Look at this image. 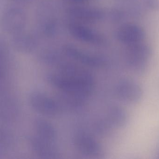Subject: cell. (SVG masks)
<instances>
[{
  "label": "cell",
  "instance_id": "1",
  "mask_svg": "<svg viewBox=\"0 0 159 159\" xmlns=\"http://www.w3.org/2000/svg\"><path fill=\"white\" fill-rule=\"evenodd\" d=\"M47 81L73 103H81L93 92L94 80L88 70L72 64L59 67L57 74H48Z\"/></svg>",
  "mask_w": 159,
  "mask_h": 159
},
{
  "label": "cell",
  "instance_id": "2",
  "mask_svg": "<svg viewBox=\"0 0 159 159\" xmlns=\"http://www.w3.org/2000/svg\"><path fill=\"white\" fill-rule=\"evenodd\" d=\"M27 22L25 12L18 6L6 9L2 17V26L7 34L13 36L25 31Z\"/></svg>",
  "mask_w": 159,
  "mask_h": 159
},
{
  "label": "cell",
  "instance_id": "3",
  "mask_svg": "<svg viewBox=\"0 0 159 159\" xmlns=\"http://www.w3.org/2000/svg\"><path fill=\"white\" fill-rule=\"evenodd\" d=\"M127 64L131 69L142 72L146 68L147 62L151 55L150 47L142 42L127 45Z\"/></svg>",
  "mask_w": 159,
  "mask_h": 159
},
{
  "label": "cell",
  "instance_id": "4",
  "mask_svg": "<svg viewBox=\"0 0 159 159\" xmlns=\"http://www.w3.org/2000/svg\"><path fill=\"white\" fill-rule=\"evenodd\" d=\"M31 107L39 113L48 116L59 114L60 107L59 104L53 98L40 92H33L29 98Z\"/></svg>",
  "mask_w": 159,
  "mask_h": 159
},
{
  "label": "cell",
  "instance_id": "5",
  "mask_svg": "<svg viewBox=\"0 0 159 159\" xmlns=\"http://www.w3.org/2000/svg\"><path fill=\"white\" fill-rule=\"evenodd\" d=\"M68 29L71 37L81 42L101 45L105 42L103 35L83 24L72 22L69 25Z\"/></svg>",
  "mask_w": 159,
  "mask_h": 159
},
{
  "label": "cell",
  "instance_id": "6",
  "mask_svg": "<svg viewBox=\"0 0 159 159\" xmlns=\"http://www.w3.org/2000/svg\"><path fill=\"white\" fill-rule=\"evenodd\" d=\"M116 95L119 99L126 103L138 102L142 96V91L139 84L130 79L120 81L116 86Z\"/></svg>",
  "mask_w": 159,
  "mask_h": 159
},
{
  "label": "cell",
  "instance_id": "7",
  "mask_svg": "<svg viewBox=\"0 0 159 159\" xmlns=\"http://www.w3.org/2000/svg\"><path fill=\"white\" fill-rule=\"evenodd\" d=\"M67 14L77 23H96L104 17V12L100 9L85 6L70 7L68 10Z\"/></svg>",
  "mask_w": 159,
  "mask_h": 159
},
{
  "label": "cell",
  "instance_id": "8",
  "mask_svg": "<svg viewBox=\"0 0 159 159\" xmlns=\"http://www.w3.org/2000/svg\"><path fill=\"white\" fill-rule=\"evenodd\" d=\"M146 37L144 29L135 24L121 26L116 32V38L120 42L126 45L142 42Z\"/></svg>",
  "mask_w": 159,
  "mask_h": 159
},
{
  "label": "cell",
  "instance_id": "9",
  "mask_svg": "<svg viewBox=\"0 0 159 159\" xmlns=\"http://www.w3.org/2000/svg\"><path fill=\"white\" fill-rule=\"evenodd\" d=\"M64 51L69 57L89 66L99 67L106 64L104 57L84 52L73 45H66L64 47Z\"/></svg>",
  "mask_w": 159,
  "mask_h": 159
},
{
  "label": "cell",
  "instance_id": "10",
  "mask_svg": "<svg viewBox=\"0 0 159 159\" xmlns=\"http://www.w3.org/2000/svg\"><path fill=\"white\" fill-rule=\"evenodd\" d=\"M29 144L36 155L43 158H56L59 155L55 143L47 141L36 135L31 136L28 139Z\"/></svg>",
  "mask_w": 159,
  "mask_h": 159
},
{
  "label": "cell",
  "instance_id": "11",
  "mask_svg": "<svg viewBox=\"0 0 159 159\" xmlns=\"http://www.w3.org/2000/svg\"><path fill=\"white\" fill-rule=\"evenodd\" d=\"M75 148L83 154L97 156L102 152L100 144L93 137L84 133L77 134L73 139Z\"/></svg>",
  "mask_w": 159,
  "mask_h": 159
},
{
  "label": "cell",
  "instance_id": "12",
  "mask_svg": "<svg viewBox=\"0 0 159 159\" xmlns=\"http://www.w3.org/2000/svg\"><path fill=\"white\" fill-rule=\"evenodd\" d=\"M12 37L13 47L21 52H30L36 49L38 45L37 38L30 33H25L24 31Z\"/></svg>",
  "mask_w": 159,
  "mask_h": 159
},
{
  "label": "cell",
  "instance_id": "13",
  "mask_svg": "<svg viewBox=\"0 0 159 159\" xmlns=\"http://www.w3.org/2000/svg\"><path fill=\"white\" fill-rule=\"evenodd\" d=\"M35 128L37 135L47 141L55 143L57 134L55 129L50 123L43 119L35 120Z\"/></svg>",
  "mask_w": 159,
  "mask_h": 159
},
{
  "label": "cell",
  "instance_id": "14",
  "mask_svg": "<svg viewBox=\"0 0 159 159\" xmlns=\"http://www.w3.org/2000/svg\"><path fill=\"white\" fill-rule=\"evenodd\" d=\"M111 120L116 127H121L127 121V115L123 109L116 107L112 109L111 112Z\"/></svg>",
  "mask_w": 159,
  "mask_h": 159
},
{
  "label": "cell",
  "instance_id": "15",
  "mask_svg": "<svg viewBox=\"0 0 159 159\" xmlns=\"http://www.w3.org/2000/svg\"><path fill=\"white\" fill-rule=\"evenodd\" d=\"M145 5L152 11L159 10V0H145Z\"/></svg>",
  "mask_w": 159,
  "mask_h": 159
},
{
  "label": "cell",
  "instance_id": "16",
  "mask_svg": "<svg viewBox=\"0 0 159 159\" xmlns=\"http://www.w3.org/2000/svg\"><path fill=\"white\" fill-rule=\"evenodd\" d=\"M66 1L72 2V3H81L86 2L88 1L89 0H66Z\"/></svg>",
  "mask_w": 159,
  "mask_h": 159
},
{
  "label": "cell",
  "instance_id": "17",
  "mask_svg": "<svg viewBox=\"0 0 159 159\" xmlns=\"http://www.w3.org/2000/svg\"><path fill=\"white\" fill-rule=\"evenodd\" d=\"M11 1L14 2H17V3H27L29 2L31 0H11Z\"/></svg>",
  "mask_w": 159,
  "mask_h": 159
}]
</instances>
